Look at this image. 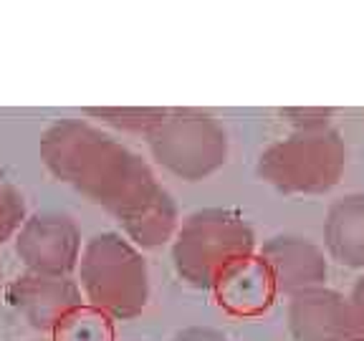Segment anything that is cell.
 Here are the masks:
<instances>
[{
    "instance_id": "7a4b0ae2",
    "label": "cell",
    "mask_w": 364,
    "mask_h": 341,
    "mask_svg": "<svg viewBox=\"0 0 364 341\" xmlns=\"http://www.w3.org/2000/svg\"><path fill=\"white\" fill-rule=\"evenodd\" d=\"M154 155L182 177H202L225 162V134L200 112H180L152 137Z\"/></svg>"
},
{
    "instance_id": "6da1fadb",
    "label": "cell",
    "mask_w": 364,
    "mask_h": 341,
    "mask_svg": "<svg viewBox=\"0 0 364 341\" xmlns=\"http://www.w3.org/2000/svg\"><path fill=\"white\" fill-rule=\"evenodd\" d=\"M346 167V144L332 126L303 129L273 144L261 157L263 180L284 192L322 195L339 185Z\"/></svg>"
},
{
    "instance_id": "3957f363",
    "label": "cell",
    "mask_w": 364,
    "mask_h": 341,
    "mask_svg": "<svg viewBox=\"0 0 364 341\" xmlns=\"http://www.w3.org/2000/svg\"><path fill=\"white\" fill-rule=\"evenodd\" d=\"M250 246L248 227L231 213H200L188 222L180 235V263L190 273H202L218 261L245 253Z\"/></svg>"
},
{
    "instance_id": "277c9868",
    "label": "cell",
    "mask_w": 364,
    "mask_h": 341,
    "mask_svg": "<svg viewBox=\"0 0 364 341\" xmlns=\"http://www.w3.org/2000/svg\"><path fill=\"white\" fill-rule=\"evenodd\" d=\"M291 326L298 341H349L346 296L329 288H309L291 306Z\"/></svg>"
},
{
    "instance_id": "8992f818",
    "label": "cell",
    "mask_w": 364,
    "mask_h": 341,
    "mask_svg": "<svg viewBox=\"0 0 364 341\" xmlns=\"http://www.w3.org/2000/svg\"><path fill=\"white\" fill-rule=\"evenodd\" d=\"M273 270L286 288L309 291L327 281V258L314 243L301 238H276L266 251Z\"/></svg>"
},
{
    "instance_id": "5b68a950",
    "label": "cell",
    "mask_w": 364,
    "mask_h": 341,
    "mask_svg": "<svg viewBox=\"0 0 364 341\" xmlns=\"http://www.w3.org/2000/svg\"><path fill=\"white\" fill-rule=\"evenodd\" d=\"M324 243L336 263L364 270V192L334 200L324 222Z\"/></svg>"
},
{
    "instance_id": "52a82bcc",
    "label": "cell",
    "mask_w": 364,
    "mask_h": 341,
    "mask_svg": "<svg viewBox=\"0 0 364 341\" xmlns=\"http://www.w3.org/2000/svg\"><path fill=\"white\" fill-rule=\"evenodd\" d=\"M346 309H349V341H364V273L354 281L346 296Z\"/></svg>"
},
{
    "instance_id": "ba28073f",
    "label": "cell",
    "mask_w": 364,
    "mask_h": 341,
    "mask_svg": "<svg viewBox=\"0 0 364 341\" xmlns=\"http://www.w3.org/2000/svg\"><path fill=\"white\" fill-rule=\"evenodd\" d=\"M284 116H289V121L298 126V132H303V129H324L332 121L334 109H284Z\"/></svg>"
}]
</instances>
